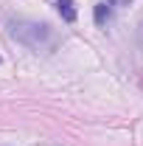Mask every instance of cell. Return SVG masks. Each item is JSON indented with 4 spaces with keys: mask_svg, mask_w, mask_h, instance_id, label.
<instances>
[{
    "mask_svg": "<svg viewBox=\"0 0 143 146\" xmlns=\"http://www.w3.org/2000/svg\"><path fill=\"white\" fill-rule=\"evenodd\" d=\"M9 36L17 39L20 45L36 51V54H54L59 48V34L51 25L34 23V20H11L9 23Z\"/></svg>",
    "mask_w": 143,
    "mask_h": 146,
    "instance_id": "obj_1",
    "label": "cell"
},
{
    "mask_svg": "<svg viewBox=\"0 0 143 146\" xmlns=\"http://www.w3.org/2000/svg\"><path fill=\"white\" fill-rule=\"evenodd\" d=\"M129 3H132V0H101V3L93 9V20H95V25L104 28L109 20H112L115 9H124V6H129Z\"/></svg>",
    "mask_w": 143,
    "mask_h": 146,
    "instance_id": "obj_2",
    "label": "cell"
},
{
    "mask_svg": "<svg viewBox=\"0 0 143 146\" xmlns=\"http://www.w3.org/2000/svg\"><path fill=\"white\" fill-rule=\"evenodd\" d=\"M56 11L62 14L65 23H76V17H79V11H76V3H73V0H56Z\"/></svg>",
    "mask_w": 143,
    "mask_h": 146,
    "instance_id": "obj_3",
    "label": "cell"
}]
</instances>
